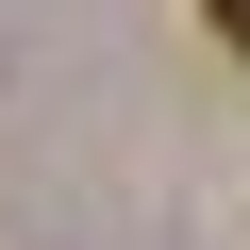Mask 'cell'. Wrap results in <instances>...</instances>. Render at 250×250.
<instances>
[{"instance_id":"cell-1","label":"cell","mask_w":250,"mask_h":250,"mask_svg":"<svg viewBox=\"0 0 250 250\" xmlns=\"http://www.w3.org/2000/svg\"><path fill=\"white\" fill-rule=\"evenodd\" d=\"M217 34H233V50H250V0H217Z\"/></svg>"}]
</instances>
